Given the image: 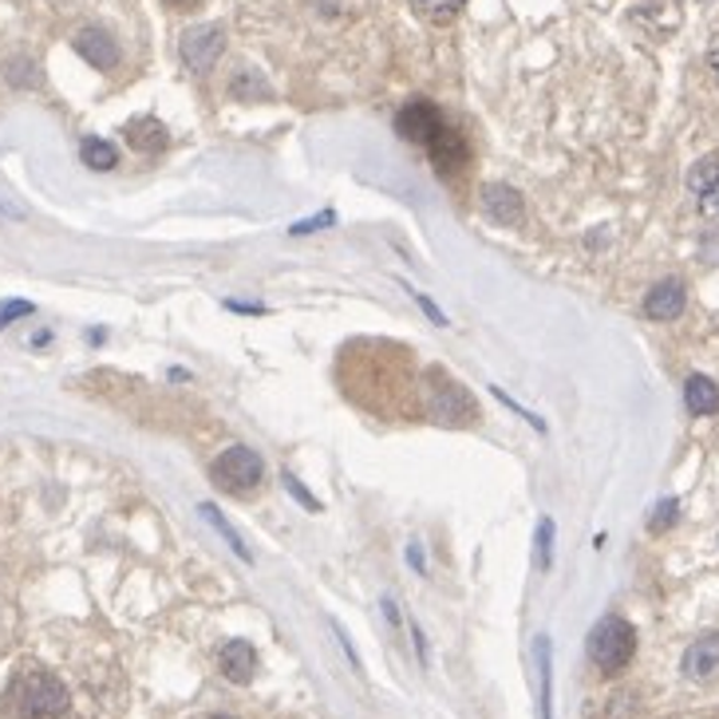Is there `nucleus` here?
I'll return each mask as SVG.
<instances>
[{
    "label": "nucleus",
    "instance_id": "393cba45",
    "mask_svg": "<svg viewBox=\"0 0 719 719\" xmlns=\"http://www.w3.org/2000/svg\"><path fill=\"white\" fill-rule=\"evenodd\" d=\"M167 4H170V9H178V12H194L202 0H167Z\"/></svg>",
    "mask_w": 719,
    "mask_h": 719
},
{
    "label": "nucleus",
    "instance_id": "7ed1b4c3",
    "mask_svg": "<svg viewBox=\"0 0 719 719\" xmlns=\"http://www.w3.org/2000/svg\"><path fill=\"white\" fill-rule=\"evenodd\" d=\"M637 652V632L625 617H605L589 632V661L602 672H621Z\"/></svg>",
    "mask_w": 719,
    "mask_h": 719
},
{
    "label": "nucleus",
    "instance_id": "9b49d317",
    "mask_svg": "<svg viewBox=\"0 0 719 719\" xmlns=\"http://www.w3.org/2000/svg\"><path fill=\"white\" fill-rule=\"evenodd\" d=\"M644 313H649L652 321H672V316H681L684 313L681 281H661V285L652 289V293L644 296Z\"/></svg>",
    "mask_w": 719,
    "mask_h": 719
},
{
    "label": "nucleus",
    "instance_id": "20e7f679",
    "mask_svg": "<svg viewBox=\"0 0 719 719\" xmlns=\"http://www.w3.org/2000/svg\"><path fill=\"white\" fill-rule=\"evenodd\" d=\"M261 474H266V463H261V454L249 451V447H229V451L217 454V463H214V483L229 494H249L261 483Z\"/></svg>",
    "mask_w": 719,
    "mask_h": 719
},
{
    "label": "nucleus",
    "instance_id": "a878e982",
    "mask_svg": "<svg viewBox=\"0 0 719 719\" xmlns=\"http://www.w3.org/2000/svg\"><path fill=\"white\" fill-rule=\"evenodd\" d=\"M708 64H711V71H716V79H719V40L711 44V52H708Z\"/></svg>",
    "mask_w": 719,
    "mask_h": 719
},
{
    "label": "nucleus",
    "instance_id": "412c9836",
    "mask_svg": "<svg viewBox=\"0 0 719 719\" xmlns=\"http://www.w3.org/2000/svg\"><path fill=\"white\" fill-rule=\"evenodd\" d=\"M672 523H676V503H672V498H669V503L656 506V518H652V530L661 533V530H669Z\"/></svg>",
    "mask_w": 719,
    "mask_h": 719
},
{
    "label": "nucleus",
    "instance_id": "4468645a",
    "mask_svg": "<svg viewBox=\"0 0 719 719\" xmlns=\"http://www.w3.org/2000/svg\"><path fill=\"white\" fill-rule=\"evenodd\" d=\"M79 158H83L91 170H111L119 162V150L111 147L108 138H83V143H79Z\"/></svg>",
    "mask_w": 719,
    "mask_h": 719
},
{
    "label": "nucleus",
    "instance_id": "6e6552de",
    "mask_svg": "<svg viewBox=\"0 0 719 719\" xmlns=\"http://www.w3.org/2000/svg\"><path fill=\"white\" fill-rule=\"evenodd\" d=\"M684 676L688 681H711V676H719V632L700 637V641L684 652Z\"/></svg>",
    "mask_w": 719,
    "mask_h": 719
},
{
    "label": "nucleus",
    "instance_id": "a211bd4d",
    "mask_svg": "<svg viewBox=\"0 0 719 719\" xmlns=\"http://www.w3.org/2000/svg\"><path fill=\"white\" fill-rule=\"evenodd\" d=\"M229 91H234L237 99H266V96H269L266 83H261V79H254V76H249V71H246V76H241V79H237V83H234V88H229Z\"/></svg>",
    "mask_w": 719,
    "mask_h": 719
},
{
    "label": "nucleus",
    "instance_id": "f8f14e48",
    "mask_svg": "<svg viewBox=\"0 0 719 719\" xmlns=\"http://www.w3.org/2000/svg\"><path fill=\"white\" fill-rule=\"evenodd\" d=\"M127 143H131L135 150L158 155V150H162V147L170 143V135H167V127H162L158 119L143 115V119H131V123H127Z\"/></svg>",
    "mask_w": 719,
    "mask_h": 719
},
{
    "label": "nucleus",
    "instance_id": "b1692460",
    "mask_svg": "<svg viewBox=\"0 0 719 719\" xmlns=\"http://www.w3.org/2000/svg\"><path fill=\"white\" fill-rule=\"evenodd\" d=\"M704 257H708V261H716L719 266V229L711 237H704Z\"/></svg>",
    "mask_w": 719,
    "mask_h": 719
},
{
    "label": "nucleus",
    "instance_id": "f03ea898",
    "mask_svg": "<svg viewBox=\"0 0 719 719\" xmlns=\"http://www.w3.org/2000/svg\"><path fill=\"white\" fill-rule=\"evenodd\" d=\"M400 131H404V138L419 143L439 162V170H451L463 162V138L454 135L451 123L431 103H424V99H415V103H407L400 111Z\"/></svg>",
    "mask_w": 719,
    "mask_h": 719
},
{
    "label": "nucleus",
    "instance_id": "39448f33",
    "mask_svg": "<svg viewBox=\"0 0 719 719\" xmlns=\"http://www.w3.org/2000/svg\"><path fill=\"white\" fill-rule=\"evenodd\" d=\"M178 52H182V64H187L194 76H206L217 59H222V52H226V32L217 29V24L190 29L187 36H182V44H178Z\"/></svg>",
    "mask_w": 719,
    "mask_h": 719
},
{
    "label": "nucleus",
    "instance_id": "ddd939ff",
    "mask_svg": "<svg viewBox=\"0 0 719 719\" xmlns=\"http://www.w3.org/2000/svg\"><path fill=\"white\" fill-rule=\"evenodd\" d=\"M684 404H688L692 415H711L719 412V387L711 384L708 375H692L684 384Z\"/></svg>",
    "mask_w": 719,
    "mask_h": 719
},
{
    "label": "nucleus",
    "instance_id": "5701e85b",
    "mask_svg": "<svg viewBox=\"0 0 719 719\" xmlns=\"http://www.w3.org/2000/svg\"><path fill=\"white\" fill-rule=\"evenodd\" d=\"M328 222H333V214H321V217H313V222H296L293 234H313L316 226H328Z\"/></svg>",
    "mask_w": 719,
    "mask_h": 719
},
{
    "label": "nucleus",
    "instance_id": "dca6fc26",
    "mask_svg": "<svg viewBox=\"0 0 719 719\" xmlns=\"http://www.w3.org/2000/svg\"><path fill=\"white\" fill-rule=\"evenodd\" d=\"M538 669H542V719L550 716V692H553V676H550V641H538Z\"/></svg>",
    "mask_w": 719,
    "mask_h": 719
},
{
    "label": "nucleus",
    "instance_id": "aec40b11",
    "mask_svg": "<svg viewBox=\"0 0 719 719\" xmlns=\"http://www.w3.org/2000/svg\"><path fill=\"white\" fill-rule=\"evenodd\" d=\"M29 313H32L29 301H4V305H0V328L9 325V321H16V316H29Z\"/></svg>",
    "mask_w": 719,
    "mask_h": 719
},
{
    "label": "nucleus",
    "instance_id": "bb28decb",
    "mask_svg": "<svg viewBox=\"0 0 719 719\" xmlns=\"http://www.w3.org/2000/svg\"><path fill=\"white\" fill-rule=\"evenodd\" d=\"M202 719H226V716H202Z\"/></svg>",
    "mask_w": 719,
    "mask_h": 719
},
{
    "label": "nucleus",
    "instance_id": "423d86ee",
    "mask_svg": "<svg viewBox=\"0 0 719 719\" xmlns=\"http://www.w3.org/2000/svg\"><path fill=\"white\" fill-rule=\"evenodd\" d=\"M688 190L696 198V206L708 217H719V155L700 158L688 175Z\"/></svg>",
    "mask_w": 719,
    "mask_h": 719
},
{
    "label": "nucleus",
    "instance_id": "6ab92c4d",
    "mask_svg": "<svg viewBox=\"0 0 719 719\" xmlns=\"http://www.w3.org/2000/svg\"><path fill=\"white\" fill-rule=\"evenodd\" d=\"M550 558H553V523H542L538 526V565L550 570Z\"/></svg>",
    "mask_w": 719,
    "mask_h": 719
},
{
    "label": "nucleus",
    "instance_id": "f257e3e1",
    "mask_svg": "<svg viewBox=\"0 0 719 719\" xmlns=\"http://www.w3.org/2000/svg\"><path fill=\"white\" fill-rule=\"evenodd\" d=\"M71 696L64 688L56 672L36 669V664H24L9 681L4 692V711L9 719H59L68 711Z\"/></svg>",
    "mask_w": 719,
    "mask_h": 719
},
{
    "label": "nucleus",
    "instance_id": "f3484780",
    "mask_svg": "<svg viewBox=\"0 0 719 719\" xmlns=\"http://www.w3.org/2000/svg\"><path fill=\"white\" fill-rule=\"evenodd\" d=\"M202 514H206L210 523H214L217 530H222V538H226V542L234 546V550L241 553V558H246V562H249V550H246V546H241V538H237V533H234V530H229V526H226V518H222V514H217V506H202Z\"/></svg>",
    "mask_w": 719,
    "mask_h": 719
},
{
    "label": "nucleus",
    "instance_id": "4be33fe9",
    "mask_svg": "<svg viewBox=\"0 0 719 719\" xmlns=\"http://www.w3.org/2000/svg\"><path fill=\"white\" fill-rule=\"evenodd\" d=\"M285 483H289V491H293V494H296V498H301V503H305V506H308V510H316V498H313V494H308V491H305V486L296 483L293 474H285Z\"/></svg>",
    "mask_w": 719,
    "mask_h": 719
},
{
    "label": "nucleus",
    "instance_id": "2eb2a0df",
    "mask_svg": "<svg viewBox=\"0 0 719 719\" xmlns=\"http://www.w3.org/2000/svg\"><path fill=\"white\" fill-rule=\"evenodd\" d=\"M463 4L467 0H412V9L424 20H431V24H451Z\"/></svg>",
    "mask_w": 719,
    "mask_h": 719
},
{
    "label": "nucleus",
    "instance_id": "0eeeda50",
    "mask_svg": "<svg viewBox=\"0 0 719 719\" xmlns=\"http://www.w3.org/2000/svg\"><path fill=\"white\" fill-rule=\"evenodd\" d=\"M217 669L234 684H249L257 672V649L249 641H226L217 652Z\"/></svg>",
    "mask_w": 719,
    "mask_h": 719
},
{
    "label": "nucleus",
    "instance_id": "1a4fd4ad",
    "mask_svg": "<svg viewBox=\"0 0 719 719\" xmlns=\"http://www.w3.org/2000/svg\"><path fill=\"white\" fill-rule=\"evenodd\" d=\"M76 52L88 64H96V68H115L119 64V48H115V40L108 36L103 29H83V32H76Z\"/></svg>",
    "mask_w": 719,
    "mask_h": 719
},
{
    "label": "nucleus",
    "instance_id": "9d476101",
    "mask_svg": "<svg viewBox=\"0 0 719 719\" xmlns=\"http://www.w3.org/2000/svg\"><path fill=\"white\" fill-rule=\"evenodd\" d=\"M483 210L498 222V226H518L523 222V198L514 194L510 187H486L483 190Z\"/></svg>",
    "mask_w": 719,
    "mask_h": 719
}]
</instances>
